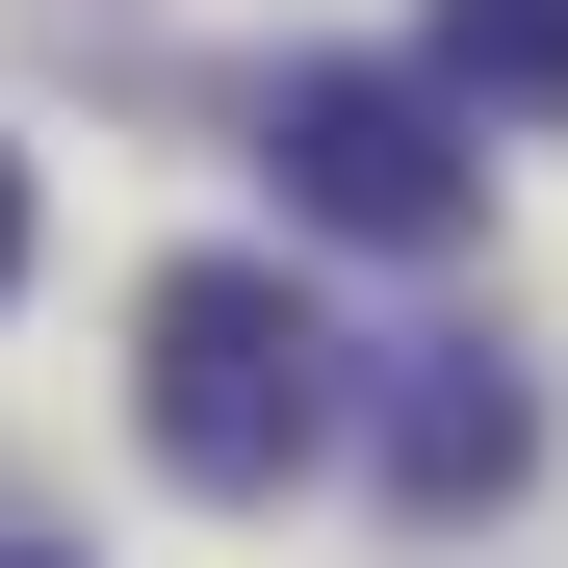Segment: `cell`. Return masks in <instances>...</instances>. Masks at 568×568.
Wrapping results in <instances>:
<instances>
[{
  "instance_id": "1",
  "label": "cell",
  "mask_w": 568,
  "mask_h": 568,
  "mask_svg": "<svg viewBox=\"0 0 568 568\" xmlns=\"http://www.w3.org/2000/svg\"><path fill=\"white\" fill-rule=\"evenodd\" d=\"M130 414H155L181 491H284V465L362 414V362H336V311L284 258H181L155 311H130Z\"/></svg>"
},
{
  "instance_id": "2",
  "label": "cell",
  "mask_w": 568,
  "mask_h": 568,
  "mask_svg": "<svg viewBox=\"0 0 568 568\" xmlns=\"http://www.w3.org/2000/svg\"><path fill=\"white\" fill-rule=\"evenodd\" d=\"M258 155H284V207L362 233V258H439V233H465V104H439L414 52H311Z\"/></svg>"
},
{
  "instance_id": "3",
  "label": "cell",
  "mask_w": 568,
  "mask_h": 568,
  "mask_svg": "<svg viewBox=\"0 0 568 568\" xmlns=\"http://www.w3.org/2000/svg\"><path fill=\"white\" fill-rule=\"evenodd\" d=\"M517 465H542V388H517L491 336H414V362H388V491H414V517H491Z\"/></svg>"
},
{
  "instance_id": "4",
  "label": "cell",
  "mask_w": 568,
  "mask_h": 568,
  "mask_svg": "<svg viewBox=\"0 0 568 568\" xmlns=\"http://www.w3.org/2000/svg\"><path fill=\"white\" fill-rule=\"evenodd\" d=\"M439 104H568V0H439Z\"/></svg>"
},
{
  "instance_id": "5",
  "label": "cell",
  "mask_w": 568,
  "mask_h": 568,
  "mask_svg": "<svg viewBox=\"0 0 568 568\" xmlns=\"http://www.w3.org/2000/svg\"><path fill=\"white\" fill-rule=\"evenodd\" d=\"M0 258H27V155H0Z\"/></svg>"
}]
</instances>
